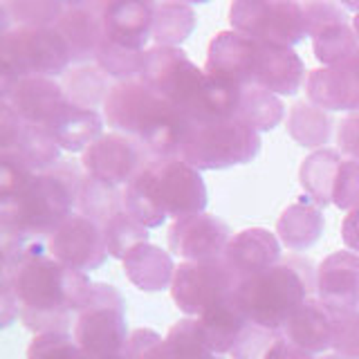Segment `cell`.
<instances>
[{
    "mask_svg": "<svg viewBox=\"0 0 359 359\" xmlns=\"http://www.w3.org/2000/svg\"><path fill=\"white\" fill-rule=\"evenodd\" d=\"M20 301V321L34 334L67 332L93 290L86 272L59 263L52 256H41L3 269Z\"/></svg>",
    "mask_w": 359,
    "mask_h": 359,
    "instance_id": "6da1fadb",
    "label": "cell"
},
{
    "mask_svg": "<svg viewBox=\"0 0 359 359\" xmlns=\"http://www.w3.org/2000/svg\"><path fill=\"white\" fill-rule=\"evenodd\" d=\"M207 202L205 180L182 157H155L123 189V211L146 229L202 213Z\"/></svg>",
    "mask_w": 359,
    "mask_h": 359,
    "instance_id": "7a4b0ae2",
    "label": "cell"
},
{
    "mask_svg": "<svg viewBox=\"0 0 359 359\" xmlns=\"http://www.w3.org/2000/svg\"><path fill=\"white\" fill-rule=\"evenodd\" d=\"M104 119L115 133L137 140L151 157H177L189 119L142 79L119 81L104 101Z\"/></svg>",
    "mask_w": 359,
    "mask_h": 359,
    "instance_id": "3957f363",
    "label": "cell"
},
{
    "mask_svg": "<svg viewBox=\"0 0 359 359\" xmlns=\"http://www.w3.org/2000/svg\"><path fill=\"white\" fill-rule=\"evenodd\" d=\"M83 175L79 168L59 162L39 173L16 196L0 200V229L3 233H29L50 238L61 222L72 216Z\"/></svg>",
    "mask_w": 359,
    "mask_h": 359,
    "instance_id": "277c9868",
    "label": "cell"
},
{
    "mask_svg": "<svg viewBox=\"0 0 359 359\" xmlns=\"http://www.w3.org/2000/svg\"><path fill=\"white\" fill-rule=\"evenodd\" d=\"M247 319L269 330H283L285 321L310 297H317V269L301 256H287L250 276L236 287Z\"/></svg>",
    "mask_w": 359,
    "mask_h": 359,
    "instance_id": "5b68a950",
    "label": "cell"
},
{
    "mask_svg": "<svg viewBox=\"0 0 359 359\" xmlns=\"http://www.w3.org/2000/svg\"><path fill=\"white\" fill-rule=\"evenodd\" d=\"M261 153V135L238 117L216 121H189V130L180 146L182 157L198 171H222V168L250 164Z\"/></svg>",
    "mask_w": 359,
    "mask_h": 359,
    "instance_id": "8992f818",
    "label": "cell"
},
{
    "mask_svg": "<svg viewBox=\"0 0 359 359\" xmlns=\"http://www.w3.org/2000/svg\"><path fill=\"white\" fill-rule=\"evenodd\" d=\"M70 63L56 27H11L0 34V93L22 76L65 74Z\"/></svg>",
    "mask_w": 359,
    "mask_h": 359,
    "instance_id": "52a82bcc",
    "label": "cell"
},
{
    "mask_svg": "<svg viewBox=\"0 0 359 359\" xmlns=\"http://www.w3.org/2000/svg\"><path fill=\"white\" fill-rule=\"evenodd\" d=\"M74 341L88 359H106L126 353L130 339L126 301L110 283H93L86 306L74 319Z\"/></svg>",
    "mask_w": 359,
    "mask_h": 359,
    "instance_id": "ba28073f",
    "label": "cell"
},
{
    "mask_svg": "<svg viewBox=\"0 0 359 359\" xmlns=\"http://www.w3.org/2000/svg\"><path fill=\"white\" fill-rule=\"evenodd\" d=\"M142 81L182 112L189 119L209 83L207 72L189 59L182 48H155L144 54Z\"/></svg>",
    "mask_w": 359,
    "mask_h": 359,
    "instance_id": "9c48e42d",
    "label": "cell"
},
{
    "mask_svg": "<svg viewBox=\"0 0 359 359\" xmlns=\"http://www.w3.org/2000/svg\"><path fill=\"white\" fill-rule=\"evenodd\" d=\"M229 20L245 36L280 48H292L308 36L306 11L292 0H238L229 7Z\"/></svg>",
    "mask_w": 359,
    "mask_h": 359,
    "instance_id": "30bf717a",
    "label": "cell"
},
{
    "mask_svg": "<svg viewBox=\"0 0 359 359\" xmlns=\"http://www.w3.org/2000/svg\"><path fill=\"white\" fill-rule=\"evenodd\" d=\"M236 287H238V278L224 263V258L200 263L182 261L175 267L171 297L177 310L189 317H202L209 308L233 294Z\"/></svg>",
    "mask_w": 359,
    "mask_h": 359,
    "instance_id": "8fae6325",
    "label": "cell"
},
{
    "mask_svg": "<svg viewBox=\"0 0 359 359\" xmlns=\"http://www.w3.org/2000/svg\"><path fill=\"white\" fill-rule=\"evenodd\" d=\"M155 157L144 146L123 133H108L99 137L83 153V168L88 175L112 187L128 184L142 168Z\"/></svg>",
    "mask_w": 359,
    "mask_h": 359,
    "instance_id": "7c38bea8",
    "label": "cell"
},
{
    "mask_svg": "<svg viewBox=\"0 0 359 359\" xmlns=\"http://www.w3.org/2000/svg\"><path fill=\"white\" fill-rule=\"evenodd\" d=\"M48 245L52 258L86 274L101 267L110 256L101 224L81 213H72L65 222H61L50 236Z\"/></svg>",
    "mask_w": 359,
    "mask_h": 359,
    "instance_id": "4fadbf2b",
    "label": "cell"
},
{
    "mask_svg": "<svg viewBox=\"0 0 359 359\" xmlns=\"http://www.w3.org/2000/svg\"><path fill=\"white\" fill-rule=\"evenodd\" d=\"M231 241V229L211 213H191L173 220L168 229V250L180 261H218Z\"/></svg>",
    "mask_w": 359,
    "mask_h": 359,
    "instance_id": "5bb4252c",
    "label": "cell"
},
{
    "mask_svg": "<svg viewBox=\"0 0 359 359\" xmlns=\"http://www.w3.org/2000/svg\"><path fill=\"white\" fill-rule=\"evenodd\" d=\"M0 151L22 157L36 173H45L61 162V146L43 126L22 121L9 106L0 104Z\"/></svg>",
    "mask_w": 359,
    "mask_h": 359,
    "instance_id": "9a60e30c",
    "label": "cell"
},
{
    "mask_svg": "<svg viewBox=\"0 0 359 359\" xmlns=\"http://www.w3.org/2000/svg\"><path fill=\"white\" fill-rule=\"evenodd\" d=\"M258 45L261 43L236 29L218 32L209 43L205 63L207 76L238 88L254 86Z\"/></svg>",
    "mask_w": 359,
    "mask_h": 359,
    "instance_id": "2e32d148",
    "label": "cell"
},
{
    "mask_svg": "<svg viewBox=\"0 0 359 359\" xmlns=\"http://www.w3.org/2000/svg\"><path fill=\"white\" fill-rule=\"evenodd\" d=\"M306 93L310 104L325 112H359V50L341 63L312 70Z\"/></svg>",
    "mask_w": 359,
    "mask_h": 359,
    "instance_id": "e0dca14e",
    "label": "cell"
},
{
    "mask_svg": "<svg viewBox=\"0 0 359 359\" xmlns=\"http://www.w3.org/2000/svg\"><path fill=\"white\" fill-rule=\"evenodd\" d=\"M317 297L332 314L359 310V254L332 252L317 267Z\"/></svg>",
    "mask_w": 359,
    "mask_h": 359,
    "instance_id": "ac0fdd59",
    "label": "cell"
},
{
    "mask_svg": "<svg viewBox=\"0 0 359 359\" xmlns=\"http://www.w3.org/2000/svg\"><path fill=\"white\" fill-rule=\"evenodd\" d=\"M0 97L22 121L43 128L67 104L63 86L56 83L52 76H22L3 90Z\"/></svg>",
    "mask_w": 359,
    "mask_h": 359,
    "instance_id": "d6986e66",
    "label": "cell"
},
{
    "mask_svg": "<svg viewBox=\"0 0 359 359\" xmlns=\"http://www.w3.org/2000/svg\"><path fill=\"white\" fill-rule=\"evenodd\" d=\"M101 11L104 3H65V11L54 27L65 41L72 63L97 59L99 45L104 43Z\"/></svg>",
    "mask_w": 359,
    "mask_h": 359,
    "instance_id": "ffe728a7",
    "label": "cell"
},
{
    "mask_svg": "<svg viewBox=\"0 0 359 359\" xmlns=\"http://www.w3.org/2000/svg\"><path fill=\"white\" fill-rule=\"evenodd\" d=\"M222 258L241 283V280L261 274L280 261V241L276 233L263 227L243 229L231 236Z\"/></svg>",
    "mask_w": 359,
    "mask_h": 359,
    "instance_id": "44dd1931",
    "label": "cell"
},
{
    "mask_svg": "<svg viewBox=\"0 0 359 359\" xmlns=\"http://www.w3.org/2000/svg\"><path fill=\"white\" fill-rule=\"evenodd\" d=\"M153 5L142 0H117V3H104L101 11V25H104V39L121 45V48L144 52L153 32Z\"/></svg>",
    "mask_w": 359,
    "mask_h": 359,
    "instance_id": "7402d4cb",
    "label": "cell"
},
{
    "mask_svg": "<svg viewBox=\"0 0 359 359\" xmlns=\"http://www.w3.org/2000/svg\"><path fill=\"white\" fill-rule=\"evenodd\" d=\"M303 79H306V63L294 50L269 43L258 45L254 86L269 90L272 95H297Z\"/></svg>",
    "mask_w": 359,
    "mask_h": 359,
    "instance_id": "603a6c76",
    "label": "cell"
},
{
    "mask_svg": "<svg viewBox=\"0 0 359 359\" xmlns=\"http://www.w3.org/2000/svg\"><path fill=\"white\" fill-rule=\"evenodd\" d=\"M285 339L310 355H321L332 348L334 339V314L323 306L319 297H310L285 321Z\"/></svg>",
    "mask_w": 359,
    "mask_h": 359,
    "instance_id": "cb8c5ba5",
    "label": "cell"
},
{
    "mask_svg": "<svg viewBox=\"0 0 359 359\" xmlns=\"http://www.w3.org/2000/svg\"><path fill=\"white\" fill-rule=\"evenodd\" d=\"M63 151L86 153L99 137H104V117L93 108H81L67 99L56 117L45 126Z\"/></svg>",
    "mask_w": 359,
    "mask_h": 359,
    "instance_id": "d4e9b609",
    "label": "cell"
},
{
    "mask_svg": "<svg viewBox=\"0 0 359 359\" xmlns=\"http://www.w3.org/2000/svg\"><path fill=\"white\" fill-rule=\"evenodd\" d=\"M123 274L142 292H160L171 287L175 267L173 258L162 247L144 243L123 258Z\"/></svg>",
    "mask_w": 359,
    "mask_h": 359,
    "instance_id": "484cf974",
    "label": "cell"
},
{
    "mask_svg": "<svg viewBox=\"0 0 359 359\" xmlns=\"http://www.w3.org/2000/svg\"><path fill=\"white\" fill-rule=\"evenodd\" d=\"M198 321L209 348L216 355H229L243 330L252 323L247 319L236 292L216 303L213 308H209L202 317H198Z\"/></svg>",
    "mask_w": 359,
    "mask_h": 359,
    "instance_id": "4316f807",
    "label": "cell"
},
{
    "mask_svg": "<svg viewBox=\"0 0 359 359\" xmlns=\"http://www.w3.org/2000/svg\"><path fill=\"white\" fill-rule=\"evenodd\" d=\"M325 227L323 209L317 207L308 196H301L297 202L283 209L276 222L278 241L292 252H303L321 238Z\"/></svg>",
    "mask_w": 359,
    "mask_h": 359,
    "instance_id": "83f0119b",
    "label": "cell"
},
{
    "mask_svg": "<svg viewBox=\"0 0 359 359\" xmlns=\"http://www.w3.org/2000/svg\"><path fill=\"white\" fill-rule=\"evenodd\" d=\"M341 162L344 157L339 155V151L319 149L310 153L299 168V182L303 191L321 209L332 205V189Z\"/></svg>",
    "mask_w": 359,
    "mask_h": 359,
    "instance_id": "f1b7e54d",
    "label": "cell"
},
{
    "mask_svg": "<svg viewBox=\"0 0 359 359\" xmlns=\"http://www.w3.org/2000/svg\"><path fill=\"white\" fill-rule=\"evenodd\" d=\"M198 25V16L191 5L187 3H155L153 5V32L151 39H155L162 48H177L184 43L191 32Z\"/></svg>",
    "mask_w": 359,
    "mask_h": 359,
    "instance_id": "f546056e",
    "label": "cell"
},
{
    "mask_svg": "<svg viewBox=\"0 0 359 359\" xmlns=\"http://www.w3.org/2000/svg\"><path fill=\"white\" fill-rule=\"evenodd\" d=\"M287 133L299 146L319 151L332 135V117L310 101H299L290 108Z\"/></svg>",
    "mask_w": 359,
    "mask_h": 359,
    "instance_id": "4dcf8cb0",
    "label": "cell"
},
{
    "mask_svg": "<svg viewBox=\"0 0 359 359\" xmlns=\"http://www.w3.org/2000/svg\"><path fill=\"white\" fill-rule=\"evenodd\" d=\"M243 123H247L256 133H265L276 128L280 119L285 117V106L278 99V95H272L269 90H263L258 86H247L241 93L238 112H236Z\"/></svg>",
    "mask_w": 359,
    "mask_h": 359,
    "instance_id": "1f68e13d",
    "label": "cell"
},
{
    "mask_svg": "<svg viewBox=\"0 0 359 359\" xmlns=\"http://www.w3.org/2000/svg\"><path fill=\"white\" fill-rule=\"evenodd\" d=\"M65 11V3L56 0H18L0 3V34L11 27H54Z\"/></svg>",
    "mask_w": 359,
    "mask_h": 359,
    "instance_id": "d6a6232c",
    "label": "cell"
},
{
    "mask_svg": "<svg viewBox=\"0 0 359 359\" xmlns=\"http://www.w3.org/2000/svg\"><path fill=\"white\" fill-rule=\"evenodd\" d=\"M76 207L81 211V216L104 227L117 211L123 209V191H119V187L101 182L93 175H86L81 189H79Z\"/></svg>",
    "mask_w": 359,
    "mask_h": 359,
    "instance_id": "836d02e7",
    "label": "cell"
},
{
    "mask_svg": "<svg viewBox=\"0 0 359 359\" xmlns=\"http://www.w3.org/2000/svg\"><path fill=\"white\" fill-rule=\"evenodd\" d=\"M166 359H222L209 348L198 317L180 319L164 337Z\"/></svg>",
    "mask_w": 359,
    "mask_h": 359,
    "instance_id": "e575fe53",
    "label": "cell"
},
{
    "mask_svg": "<svg viewBox=\"0 0 359 359\" xmlns=\"http://www.w3.org/2000/svg\"><path fill=\"white\" fill-rule=\"evenodd\" d=\"M110 88L112 86H108V74L99 65H81L72 72H65L63 79L67 99L81 108L95 110L97 104H104Z\"/></svg>",
    "mask_w": 359,
    "mask_h": 359,
    "instance_id": "d590c367",
    "label": "cell"
},
{
    "mask_svg": "<svg viewBox=\"0 0 359 359\" xmlns=\"http://www.w3.org/2000/svg\"><path fill=\"white\" fill-rule=\"evenodd\" d=\"M312 50L317 61L323 63V67H328L355 56L359 50V39L351 22H334V25H328L314 34Z\"/></svg>",
    "mask_w": 359,
    "mask_h": 359,
    "instance_id": "8d00e7d4",
    "label": "cell"
},
{
    "mask_svg": "<svg viewBox=\"0 0 359 359\" xmlns=\"http://www.w3.org/2000/svg\"><path fill=\"white\" fill-rule=\"evenodd\" d=\"M101 229H104L108 254L112 258H119V261H123L135 247L149 243V229L142 227V224L135 218H130L123 209L117 211Z\"/></svg>",
    "mask_w": 359,
    "mask_h": 359,
    "instance_id": "74e56055",
    "label": "cell"
},
{
    "mask_svg": "<svg viewBox=\"0 0 359 359\" xmlns=\"http://www.w3.org/2000/svg\"><path fill=\"white\" fill-rule=\"evenodd\" d=\"M144 54L146 52L121 48V45H115V43L104 39V43L99 45V52H97L95 61L101 70H104L108 76L117 79V83H119V81H133V79L142 76Z\"/></svg>",
    "mask_w": 359,
    "mask_h": 359,
    "instance_id": "f35d334b",
    "label": "cell"
},
{
    "mask_svg": "<svg viewBox=\"0 0 359 359\" xmlns=\"http://www.w3.org/2000/svg\"><path fill=\"white\" fill-rule=\"evenodd\" d=\"M283 341L285 334L280 330H269L263 325L250 323L231 348L229 359H272Z\"/></svg>",
    "mask_w": 359,
    "mask_h": 359,
    "instance_id": "ab89813d",
    "label": "cell"
},
{
    "mask_svg": "<svg viewBox=\"0 0 359 359\" xmlns=\"http://www.w3.org/2000/svg\"><path fill=\"white\" fill-rule=\"evenodd\" d=\"M27 359H88L67 332L36 334L27 348Z\"/></svg>",
    "mask_w": 359,
    "mask_h": 359,
    "instance_id": "60d3db41",
    "label": "cell"
},
{
    "mask_svg": "<svg viewBox=\"0 0 359 359\" xmlns=\"http://www.w3.org/2000/svg\"><path fill=\"white\" fill-rule=\"evenodd\" d=\"M39 173L16 153L0 151V200L16 196Z\"/></svg>",
    "mask_w": 359,
    "mask_h": 359,
    "instance_id": "b9f144b4",
    "label": "cell"
},
{
    "mask_svg": "<svg viewBox=\"0 0 359 359\" xmlns=\"http://www.w3.org/2000/svg\"><path fill=\"white\" fill-rule=\"evenodd\" d=\"M332 205L337 209L351 211L359 205V162L344 160L332 189Z\"/></svg>",
    "mask_w": 359,
    "mask_h": 359,
    "instance_id": "7bdbcfd3",
    "label": "cell"
},
{
    "mask_svg": "<svg viewBox=\"0 0 359 359\" xmlns=\"http://www.w3.org/2000/svg\"><path fill=\"white\" fill-rule=\"evenodd\" d=\"M332 348L346 359H359V310L351 314H334V339Z\"/></svg>",
    "mask_w": 359,
    "mask_h": 359,
    "instance_id": "ee69618b",
    "label": "cell"
},
{
    "mask_svg": "<svg viewBox=\"0 0 359 359\" xmlns=\"http://www.w3.org/2000/svg\"><path fill=\"white\" fill-rule=\"evenodd\" d=\"M123 355H126V359H166L162 334H157L151 328L133 330Z\"/></svg>",
    "mask_w": 359,
    "mask_h": 359,
    "instance_id": "f6af8a7d",
    "label": "cell"
},
{
    "mask_svg": "<svg viewBox=\"0 0 359 359\" xmlns=\"http://www.w3.org/2000/svg\"><path fill=\"white\" fill-rule=\"evenodd\" d=\"M308 20V36H314L319 29L334 25V22H348V14L337 3H306L303 5Z\"/></svg>",
    "mask_w": 359,
    "mask_h": 359,
    "instance_id": "bcb514c9",
    "label": "cell"
},
{
    "mask_svg": "<svg viewBox=\"0 0 359 359\" xmlns=\"http://www.w3.org/2000/svg\"><path fill=\"white\" fill-rule=\"evenodd\" d=\"M337 142H339V151L348 155V160L359 162V112L341 119L339 130H337Z\"/></svg>",
    "mask_w": 359,
    "mask_h": 359,
    "instance_id": "7dc6e473",
    "label": "cell"
},
{
    "mask_svg": "<svg viewBox=\"0 0 359 359\" xmlns=\"http://www.w3.org/2000/svg\"><path fill=\"white\" fill-rule=\"evenodd\" d=\"M3 290V301H0V310H3V328H7V325H11L14 323L18 317H20V301H18V297H16V290H14V285L9 283L7 278H3V285H0Z\"/></svg>",
    "mask_w": 359,
    "mask_h": 359,
    "instance_id": "c3c4849f",
    "label": "cell"
},
{
    "mask_svg": "<svg viewBox=\"0 0 359 359\" xmlns=\"http://www.w3.org/2000/svg\"><path fill=\"white\" fill-rule=\"evenodd\" d=\"M341 241L351 252L359 254V205L348 211L341 222Z\"/></svg>",
    "mask_w": 359,
    "mask_h": 359,
    "instance_id": "681fc988",
    "label": "cell"
},
{
    "mask_svg": "<svg viewBox=\"0 0 359 359\" xmlns=\"http://www.w3.org/2000/svg\"><path fill=\"white\" fill-rule=\"evenodd\" d=\"M272 359H314V355L306 353V351H301V348L297 346H292L287 339L278 346V351L272 355Z\"/></svg>",
    "mask_w": 359,
    "mask_h": 359,
    "instance_id": "f907efd6",
    "label": "cell"
},
{
    "mask_svg": "<svg viewBox=\"0 0 359 359\" xmlns=\"http://www.w3.org/2000/svg\"><path fill=\"white\" fill-rule=\"evenodd\" d=\"M353 29H355V34H357V39H359V11L353 16Z\"/></svg>",
    "mask_w": 359,
    "mask_h": 359,
    "instance_id": "816d5d0a",
    "label": "cell"
},
{
    "mask_svg": "<svg viewBox=\"0 0 359 359\" xmlns=\"http://www.w3.org/2000/svg\"><path fill=\"white\" fill-rule=\"evenodd\" d=\"M319 359H346V357H341V355L332 353V355H323V357H319Z\"/></svg>",
    "mask_w": 359,
    "mask_h": 359,
    "instance_id": "f5cc1de1",
    "label": "cell"
},
{
    "mask_svg": "<svg viewBox=\"0 0 359 359\" xmlns=\"http://www.w3.org/2000/svg\"><path fill=\"white\" fill-rule=\"evenodd\" d=\"M106 359H126V355H115V357H106Z\"/></svg>",
    "mask_w": 359,
    "mask_h": 359,
    "instance_id": "db71d44e",
    "label": "cell"
}]
</instances>
